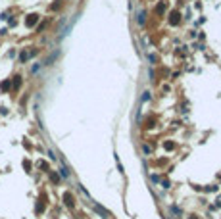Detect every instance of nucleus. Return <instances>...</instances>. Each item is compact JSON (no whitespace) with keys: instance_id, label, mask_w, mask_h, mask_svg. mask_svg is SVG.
<instances>
[{"instance_id":"obj_1","label":"nucleus","mask_w":221,"mask_h":219,"mask_svg":"<svg viewBox=\"0 0 221 219\" xmlns=\"http://www.w3.org/2000/svg\"><path fill=\"white\" fill-rule=\"evenodd\" d=\"M37 21H38V15H37V13H29V15H27V19H25V25L27 27H33Z\"/></svg>"},{"instance_id":"obj_2","label":"nucleus","mask_w":221,"mask_h":219,"mask_svg":"<svg viewBox=\"0 0 221 219\" xmlns=\"http://www.w3.org/2000/svg\"><path fill=\"white\" fill-rule=\"evenodd\" d=\"M179 21H181V13L173 12V13H171V17H169V23H171V25H177Z\"/></svg>"},{"instance_id":"obj_3","label":"nucleus","mask_w":221,"mask_h":219,"mask_svg":"<svg viewBox=\"0 0 221 219\" xmlns=\"http://www.w3.org/2000/svg\"><path fill=\"white\" fill-rule=\"evenodd\" d=\"M63 202H65V206H73V196H71V194L69 192H65V194H63Z\"/></svg>"},{"instance_id":"obj_4","label":"nucleus","mask_w":221,"mask_h":219,"mask_svg":"<svg viewBox=\"0 0 221 219\" xmlns=\"http://www.w3.org/2000/svg\"><path fill=\"white\" fill-rule=\"evenodd\" d=\"M144 12H142V10H140V12H139V25H144Z\"/></svg>"},{"instance_id":"obj_5","label":"nucleus","mask_w":221,"mask_h":219,"mask_svg":"<svg viewBox=\"0 0 221 219\" xmlns=\"http://www.w3.org/2000/svg\"><path fill=\"white\" fill-rule=\"evenodd\" d=\"M164 10H165V2H160V4H158V8H156V12H158V13H162Z\"/></svg>"},{"instance_id":"obj_6","label":"nucleus","mask_w":221,"mask_h":219,"mask_svg":"<svg viewBox=\"0 0 221 219\" xmlns=\"http://www.w3.org/2000/svg\"><path fill=\"white\" fill-rule=\"evenodd\" d=\"M21 85V77H13V89H18Z\"/></svg>"},{"instance_id":"obj_7","label":"nucleus","mask_w":221,"mask_h":219,"mask_svg":"<svg viewBox=\"0 0 221 219\" xmlns=\"http://www.w3.org/2000/svg\"><path fill=\"white\" fill-rule=\"evenodd\" d=\"M0 89H2V90H8V89H10V81H4V83L0 85Z\"/></svg>"},{"instance_id":"obj_8","label":"nucleus","mask_w":221,"mask_h":219,"mask_svg":"<svg viewBox=\"0 0 221 219\" xmlns=\"http://www.w3.org/2000/svg\"><path fill=\"white\" fill-rule=\"evenodd\" d=\"M190 219H198V217H196V215H192V217H190Z\"/></svg>"}]
</instances>
